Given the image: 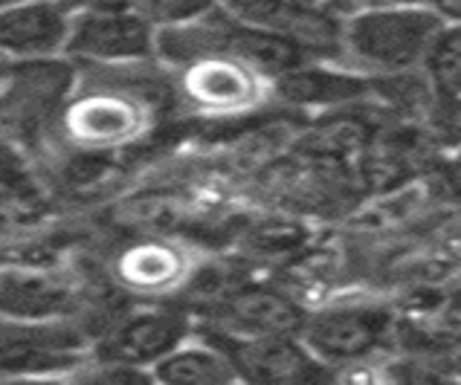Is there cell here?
Instances as JSON below:
<instances>
[{
  "label": "cell",
  "mask_w": 461,
  "mask_h": 385,
  "mask_svg": "<svg viewBox=\"0 0 461 385\" xmlns=\"http://www.w3.org/2000/svg\"><path fill=\"white\" fill-rule=\"evenodd\" d=\"M444 26L429 4L366 6L342 26L339 49L363 73L398 76L424 67Z\"/></svg>",
  "instance_id": "6da1fadb"
},
{
  "label": "cell",
  "mask_w": 461,
  "mask_h": 385,
  "mask_svg": "<svg viewBox=\"0 0 461 385\" xmlns=\"http://www.w3.org/2000/svg\"><path fill=\"white\" fill-rule=\"evenodd\" d=\"M197 330V336L227 356L244 385H331L334 380V368L325 365L302 336H235L215 325Z\"/></svg>",
  "instance_id": "7a4b0ae2"
},
{
  "label": "cell",
  "mask_w": 461,
  "mask_h": 385,
  "mask_svg": "<svg viewBox=\"0 0 461 385\" xmlns=\"http://www.w3.org/2000/svg\"><path fill=\"white\" fill-rule=\"evenodd\" d=\"M394 313L372 301H339L331 308L308 313L302 325V342L325 365L375 360L394 336Z\"/></svg>",
  "instance_id": "3957f363"
},
{
  "label": "cell",
  "mask_w": 461,
  "mask_h": 385,
  "mask_svg": "<svg viewBox=\"0 0 461 385\" xmlns=\"http://www.w3.org/2000/svg\"><path fill=\"white\" fill-rule=\"evenodd\" d=\"M87 342L61 322H18L0 316V380L61 377L85 363Z\"/></svg>",
  "instance_id": "277c9868"
},
{
  "label": "cell",
  "mask_w": 461,
  "mask_h": 385,
  "mask_svg": "<svg viewBox=\"0 0 461 385\" xmlns=\"http://www.w3.org/2000/svg\"><path fill=\"white\" fill-rule=\"evenodd\" d=\"M157 47L151 21L131 6H90L78 9L70 21V56L94 61H131L146 58Z\"/></svg>",
  "instance_id": "5b68a950"
},
{
  "label": "cell",
  "mask_w": 461,
  "mask_h": 385,
  "mask_svg": "<svg viewBox=\"0 0 461 385\" xmlns=\"http://www.w3.org/2000/svg\"><path fill=\"white\" fill-rule=\"evenodd\" d=\"M189 334H192V322L183 310H168V308L137 310L125 316L122 322H116L96 342L94 356L96 360L151 371L163 356L177 351L183 342H189Z\"/></svg>",
  "instance_id": "8992f818"
},
{
  "label": "cell",
  "mask_w": 461,
  "mask_h": 385,
  "mask_svg": "<svg viewBox=\"0 0 461 385\" xmlns=\"http://www.w3.org/2000/svg\"><path fill=\"white\" fill-rule=\"evenodd\" d=\"M218 4L244 26L287 38L305 52L339 49L342 30L313 0H218Z\"/></svg>",
  "instance_id": "52a82bcc"
},
{
  "label": "cell",
  "mask_w": 461,
  "mask_h": 385,
  "mask_svg": "<svg viewBox=\"0 0 461 385\" xmlns=\"http://www.w3.org/2000/svg\"><path fill=\"white\" fill-rule=\"evenodd\" d=\"M308 310L267 287H239L218 304L215 327L235 336H299Z\"/></svg>",
  "instance_id": "ba28073f"
},
{
  "label": "cell",
  "mask_w": 461,
  "mask_h": 385,
  "mask_svg": "<svg viewBox=\"0 0 461 385\" xmlns=\"http://www.w3.org/2000/svg\"><path fill=\"white\" fill-rule=\"evenodd\" d=\"M70 21L61 0H21L0 9V56H52L68 47Z\"/></svg>",
  "instance_id": "9c48e42d"
},
{
  "label": "cell",
  "mask_w": 461,
  "mask_h": 385,
  "mask_svg": "<svg viewBox=\"0 0 461 385\" xmlns=\"http://www.w3.org/2000/svg\"><path fill=\"white\" fill-rule=\"evenodd\" d=\"M261 78L265 76L244 61L203 58L189 64L183 85H186V96L197 108L230 113V111H244L258 102Z\"/></svg>",
  "instance_id": "30bf717a"
},
{
  "label": "cell",
  "mask_w": 461,
  "mask_h": 385,
  "mask_svg": "<svg viewBox=\"0 0 461 385\" xmlns=\"http://www.w3.org/2000/svg\"><path fill=\"white\" fill-rule=\"evenodd\" d=\"M73 293L68 284L44 273L0 275V316L18 322H56L68 313Z\"/></svg>",
  "instance_id": "8fae6325"
},
{
  "label": "cell",
  "mask_w": 461,
  "mask_h": 385,
  "mask_svg": "<svg viewBox=\"0 0 461 385\" xmlns=\"http://www.w3.org/2000/svg\"><path fill=\"white\" fill-rule=\"evenodd\" d=\"M142 116L131 99L116 96H94L76 102L68 111V130L76 142L94 145V148H108L128 137L137 134Z\"/></svg>",
  "instance_id": "7c38bea8"
},
{
  "label": "cell",
  "mask_w": 461,
  "mask_h": 385,
  "mask_svg": "<svg viewBox=\"0 0 461 385\" xmlns=\"http://www.w3.org/2000/svg\"><path fill=\"white\" fill-rule=\"evenodd\" d=\"M154 385H230L239 377L212 342L197 336L194 342H183L177 351L163 356L151 368Z\"/></svg>",
  "instance_id": "4fadbf2b"
},
{
  "label": "cell",
  "mask_w": 461,
  "mask_h": 385,
  "mask_svg": "<svg viewBox=\"0 0 461 385\" xmlns=\"http://www.w3.org/2000/svg\"><path fill=\"white\" fill-rule=\"evenodd\" d=\"M116 270L131 290L160 293V290H171L180 282L183 273H186V264H183V255L175 246L140 244L125 252Z\"/></svg>",
  "instance_id": "5bb4252c"
},
{
  "label": "cell",
  "mask_w": 461,
  "mask_h": 385,
  "mask_svg": "<svg viewBox=\"0 0 461 385\" xmlns=\"http://www.w3.org/2000/svg\"><path fill=\"white\" fill-rule=\"evenodd\" d=\"M279 90L285 99L296 104H334L351 102L366 93V76L357 73H331L322 67H296L279 76Z\"/></svg>",
  "instance_id": "9a60e30c"
},
{
  "label": "cell",
  "mask_w": 461,
  "mask_h": 385,
  "mask_svg": "<svg viewBox=\"0 0 461 385\" xmlns=\"http://www.w3.org/2000/svg\"><path fill=\"white\" fill-rule=\"evenodd\" d=\"M436 99L447 111L461 116V26L447 23L424 64Z\"/></svg>",
  "instance_id": "2e32d148"
},
{
  "label": "cell",
  "mask_w": 461,
  "mask_h": 385,
  "mask_svg": "<svg viewBox=\"0 0 461 385\" xmlns=\"http://www.w3.org/2000/svg\"><path fill=\"white\" fill-rule=\"evenodd\" d=\"M64 385H154L151 371L90 356L64 374Z\"/></svg>",
  "instance_id": "e0dca14e"
},
{
  "label": "cell",
  "mask_w": 461,
  "mask_h": 385,
  "mask_svg": "<svg viewBox=\"0 0 461 385\" xmlns=\"http://www.w3.org/2000/svg\"><path fill=\"white\" fill-rule=\"evenodd\" d=\"M386 385H461L453 374H447L429 356H401L384 363Z\"/></svg>",
  "instance_id": "ac0fdd59"
},
{
  "label": "cell",
  "mask_w": 461,
  "mask_h": 385,
  "mask_svg": "<svg viewBox=\"0 0 461 385\" xmlns=\"http://www.w3.org/2000/svg\"><path fill=\"white\" fill-rule=\"evenodd\" d=\"M128 6L137 9L149 21H160L171 26L203 15V12L212 9V0H128Z\"/></svg>",
  "instance_id": "d6986e66"
},
{
  "label": "cell",
  "mask_w": 461,
  "mask_h": 385,
  "mask_svg": "<svg viewBox=\"0 0 461 385\" xmlns=\"http://www.w3.org/2000/svg\"><path fill=\"white\" fill-rule=\"evenodd\" d=\"M432 192L441 201L461 206V148L436 163V168H432Z\"/></svg>",
  "instance_id": "ffe728a7"
},
{
  "label": "cell",
  "mask_w": 461,
  "mask_h": 385,
  "mask_svg": "<svg viewBox=\"0 0 461 385\" xmlns=\"http://www.w3.org/2000/svg\"><path fill=\"white\" fill-rule=\"evenodd\" d=\"M331 385H386V371L384 363L363 360V363H348L334 368Z\"/></svg>",
  "instance_id": "44dd1931"
},
{
  "label": "cell",
  "mask_w": 461,
  "mask_h": 385,
  "mask_svg": "<svg viewBox=\"0 0 461 385\" xmlns=\"http://www.w3.org/2000/svg\"><path fill=\"white\" fill-rule=\"evenodd\" d=\"M23 185V168H21V159L15 157V151L0 145V192H9V189H18Z\"/></svg>",
  "instance_id": "7402d4cb"
},
{
  "label": "cell",
  "mask_w": 461,
  "mask_h": 385,
  "mask_svg": "<svg viewBox=\"0 0 461 385\" xmlns=\"http://www.w3.org/2000/svg\"><path fill=\"white\" fill-rule=\"evenodd\" d=\"M429 6L436 9L447 23L461 26V0H429Z\"/></svg>",
  "instance_id": "603a6c76"
},
{
  "label": "cell",
  "mask_w": 461,
  "mask_h": 385,
  "mask_svg": "<svg viewBox=\"0 0 461 385\" xmlns=\"http://www.w3.org/2000/svg\"><path fill=\"white\" fill-rule=\"evenodd\" d=\"M0 385H64V374L61 377H4Z\"/></svg>",
  "instance_id": "cb8c5ba5"
},
{
  "label": "cell",
  "mask_w": 461,
  "mask_h": 385,
  "mask_svg": "<svg viewBox=\"0 0 461 385\" xmlns=\"http://www.w3.org/2000/svg\"><path fill=\"white\" fill-rule=\"evenodd\" d=\"M12 4H21V0H0V9H6V6H12Z\"/></svg>",
  "instance_id": "d4e9b609"
},
{
  "label": "cell",
  "mask_w": 461,
  "mask_h": 385,
  "mask_svg": "<svg viewBox=\"0 0 461 385\" xmlns=\"http://www.w3.org/2000/svg\"><path fill=\"white\" fill-rule=\"evenodd\" d=\"M230 385H244V382H239V380H235V382H230Z\"/></svg>",
  "instance_id": "484cf974"
},
{
  "label": "cell",
  "mask_w": 461,
  "mask_h": 385,
  "mask_svg": "<svg viewBox=\"0 0 461 385\" xmlns=\"http://www.w3.org/2000/svg\"><path fill=\"white\" fill-rule=\"evenodd\" d=\"M458 134H461V125H458Z\"/></svg>",
  "instance_id": "4316f807"
}]
</instances>
